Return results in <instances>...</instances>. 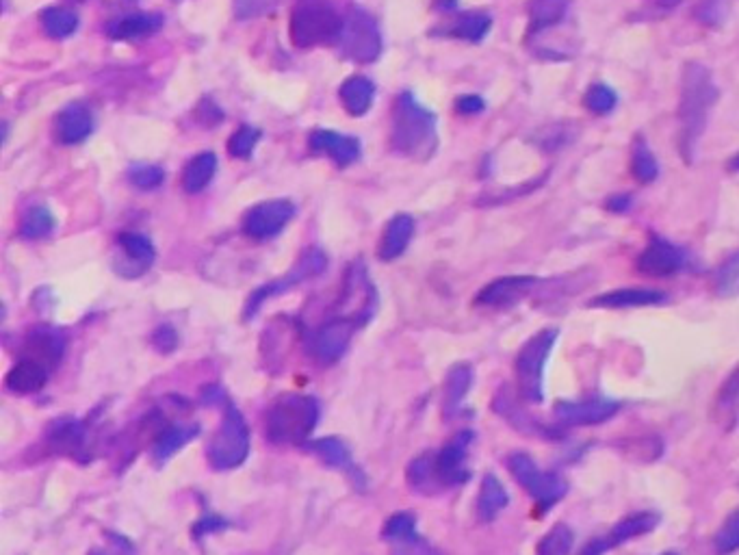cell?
Segmentation results:
<instances>
[{"label":"cell","instance_id":"obj_1","mask_svg":"<svg viewBox=\"0 0 739 555\" xmlns=\"http://www.w3.org/2000/svg\"><path fill=\"white\" fill-rule=\"evenodd\" d=\"M718 100V87L711 79V72L703 63H687L681 79L679 100V148L683 161L690 163L696 154V146L703 137L709 113Z\"/></svg>","mask_w":739,"mask_h":555},{"label":"cell","instance_id":"obj_2","mask_svg":"<svg viewBox=\"0 0 739 555\" xmlns=\"http://www.w3.org/2000/svg\"><path fill=\"white\" fill-rule=\"evenodd\" d=\"M391 148L410 159H430L436 144V115L421 107L410 92L395 100L391 113Z\"/></svg>","mask_w":739,"mask_h":555},{"label":"cell","instance_id":"obj_3","mask_svg":"<svg viewBox=\"0 0 739 555\" xmlns=\"http://www.w3.org/2000/svg\"><path fill=\"white\" fill-rule=\"evenodd\" d=\"M315 397L284 393L265 412V434L274 445H304L319 423Z\"/></svg>","mask_w":739,"mask_h":555},{"label":"cell","instance_id":"obj_4","mask_svg":"<svg viewBox=\"0 0 739 555\" xmlns=\"http://www.w3.org/2000/svg\"><path fill=\"white\" fill-rule=\"evenodd\" d=\"M345 27V16L326 0H300L291 14V40L297 48L336 44Z\"/></svg>","mask_w":739,"mask_h":555},{"label":"cell","instance_id":"obj_5","mask_svg":"<svg viewBox=\"0 0 739 555\" xmlns=\"http://www.w3.org/2000/svg\"><path fill=\"white\" fill-rule=\"evenodd\" d=\"M250 454V428L239 408L226 399L224 417L209 445V462L217 471L237 469Z\"/></svg>","mask_w":739,"mask_h":555},{"label":"cell","instance_id":"obj_6","mask_svg":"<svg viewBox=\"0 0 739 555\" xmlns=\"http://www.w3.org/2000/svg\"><path fill=\"white\" fill-rule=\"evenodd\" d=\"M560 337L557 328H544L534 334L516 356V380L523 399L531 404H540L544 399V365Z\"/></svg>","mask_w":739,"mask_h":555},{"label":"cell","instance_id":"obj_7","mask_svg":"<svg viewBox=\"0 0 739 555\" xmlns=\"http://www.w3.org/2000/svg\"><path fill=\"white\" fill-rule=\"evenodd\" d=\"M341 55L349 61L371 63L382 53V35L378 22L371 18L365 9H352L345 16V27L339 37Z\"/></svg>","mask_w":739,"mask_h":555},{"label":"cell","instance_id":"obj_8","mask_svg":"<svg viewBox=\"0 0 739 555\" xmlns=\"http://www.w3.org/2000/svg\"><path fill=\"white\" fill-rule=\"evenodd\" d=\"M508 464L514 480L523 486L525 493L540 501L542 506H553L555 501H560L566 495V482L562 477L555 473L540 471L536 460L523 454V451L512 454Z\"/></svg>","mask_w":739,"mask_h":555},{"label":"cell","instance_id":"obj_9","mask_svg":"<svg viewBox=\"0 0 739 555\" xmlns=\"http://www.w3.org/2000/svg\"><path fill=\"white\" fill-rule=\"evenodd\" d=\"M362 326H365V321L356 317L336 315L310 334V352H313L321 365H332L347 352L354 334Z\"/></svg>","mask_w":739,"mask_h":555},{"label":"cell","instance_id":"obj_10","mask_svg":"<svg viewBox=\"0 0 739 555\" xmlns=\"http://www.w3.org/2000/svg\"><path fill=\"white\" fill-rule=\"evenodd\" d=\"M326 265H328V258H326V254H323L321 250H317V248L306 250L300 256V261H297V265L289 271V274H284L282 278H278L274 282H269V285H265L261 289H256L252 293V298H250L248 306H245V317L252 319L256 315L258 308H261L267 300L276 298V295H280L284 291H289L291 287L300 285V282H304L308 278L319 276L321 271L326 269Z\"/></svg>","mask_w":739,"mask_h":555},{"label":"cell","instance_id":"obj_11","mask_svg":"<svg viewBox=\"0 0 739 555\" xmlns=\"http://www.w3.org/2000/svg\"><path fill=\"white\" fill-rule=\"evenodd\" d=\"M471 443L473 432H460L438 454H434V473L438 488L462 486L469 480L471 473L466 469V458H469Z\"/></svg>","mask_w":739,"mask_h":555},{"label":"cell","instance_id":"obj_12","mask_svg":"<svg viewBox=\"0 0 739 555\" xmlns=\"http://www.w3.org/2000/svg\"><path fill=\"white\" fill-rule=\"evenodd\" d=\"M295 215V206L289 200H267L252 206L243 217V232L250 239L263 241L276 237Z\"/></svg>","mask_w":739,"mask_h":555},{"label":"cell","instance_id":"obj_13","mask_svg":"<svg viewBox=\"0 0 739 555\" xmlns=\"http://www.w3.org/2000/svg\"><path fill=\"white\" fill-rule=\"evenodd\" d=\"M157 258V250L148 237L139 235V232H124L118 239V252L113 256V269L115 274L135 280L144 276L146 271L154 265Z\"/></svg>","mask_w":739,"mask_h":555},{"label":"cell","instance_id":"obj_14","mask_svg":"<svg viewBox=\"0 0 739 555\" xmlns=\"http://www.w3.org/2000/svg\"><path fill=\"white\" fill-rule=\"evenodd\" d=\"M620 404L607 397H590L581 402H557L553 406V415L566 428H579V425H596L612 419L618 412Z\"/></svg>","mask_w":739,"mask_h":555},{"label":"cell","instance_id":"obj_15","mask_svg":"<svg viewBox=\"0 0 739 555\" xmlns=\"http://www.w3.org/2000/svg\"><path fill=\"white\" fill-rule=\"evenodd\" d=\"M657 523H659V519H657V514H653V512L631 514V516H627V519L618 521V525L609 534L590 540L588 545L583 547L581 555H603L605 551L622 545V542L633 540V538H638L642 534H648L651 529L657 527Z\"/></svg>","mask_w":739,"mask_h":555},{"label":"cell","instance_id":"obj_16","mask_svg":"<svg viewBox=\"0 0 739 555\" xmlns=\"http://www.w3.org/2000/svg\"><path fill=\"white\" fill-rule=\"evenodd\" d=\"M683 265H685L683 252L677 248V245H672L670 241L661 239V237H653L651 241H648L644 252L638 258V269L644 276H653V278L674 276L677 271L683 269Z\"/></svg>","mask_w":739,"mask_h":555},{"label":"cell","instance_id":"obj_17","mask_svg":"<svg viewBox=\"0 0 739 555\" xmlns=\"http://www.w3.org/2000/svg\"><path fill=\"white\" fill-rule=\"evenodd\" d=\"M536 285L538 278L534 276H505L479 291L475 302L486 308H510L525 300V295H529Z\"/></svg>","mask_w":739,"mask_h":555},{"label":"cell","instance_id":"obj_18","mask_svg":"<svg viewBox=\"0 0 739 555\" xmlns=\"http://www.w3.org/2000/svg\"><path fill=\"white\" fill-rule=\"evenodd\" d=\"M63 352H66V339H63V334L57 328L40 326L29 332V337L20 350V358H31L50 369H55L61 363Z\"/></svg>","mask_w":739,"mask_h":555},{"label":"cell","instance_id":"obj_19","mask_svg":"<svg viewBox=\"0 0 739 555\" xmlns=\"http://www.w3.org/2000/svg\"><path fill=\"white\" fill-rule=\"evenodd\" d=\"M92 131H94L92 111L81 105V102H72V105H68L57 115L55 135L61 144L66 146L81 144L83 139L92 135Z\"/></svg>","mask_w":739,"mask_h":555},{"label":"cell","instance_id":"obj_20","mask_svg":"<svg viewBox=\"0 0 739 555\" xmlns=\"http://www.w3.org/2000/svg\"><path fill=\"white\" fill-rule=\"evenodd\" d=\"M310 150L328 154L336 165L347 167L358 161L360 141L356 137H347L336 131H315L310 135Z\"/></svg>","mask_w":739,"mask_h":555},{"label":"cell","instance_id":"obj_21","mask_svg":"<svg viewBox=\"0 0 739 555\" xmlns=\"http://www.w3.org/2000/svg\"><path fill=\"white\" fill-rule=\"evenodd\" d=\"M53 369L31 358H18V363L7 373V389L16 395H31L44 389Z\"/></svg>","mask_w":739,"mask_h":555},{"label":"cell","instance_id":"obj_22","mask_svg":"<svg viewBox=\"0 0 739 555\" xmlns=\"http://www.w3.org/2000/svg\"><path fill=\"white\" fill-rule=\"evenodd\" d=\"M668 295L664 291L653 289H618L599 295V298L590 300L594 308H640V306H657L666 304Z\"/></svg>","mask_w":739,"mask_h":555},{"label":"cell","instance_id":"obj_23","mask_svg":"<svg viewBox=\"0 0 739 555\" xmlns=\"http://www.w3.org/2000/svg\"><path fill=\"white\" fill-rule=\"evenodd\" d=\"M163 27V18L159 14H128L120 16L107 24V33L113 40H141L157 33Z\"/></svg>","mask_w":739,"mask_h":555},{"label":"cell","instance_id":"obj_24","mask_svg":"<svg viewBox=\"0 0 739 555\" xmlns=\"http://www.w3.org/2000/svg\"><path fill=\"white\" fill-rule=\"evenodd\" d=\"M412 235H414V219L406 213L395 215L391 222L386 224L384 237L378 248V256L382 258V261H395L397 256L406 252Z\"/></svg>","mask_w":739,"mask_h":555},{"label":"cell","instance_id":"obj_25","mask_svg":"<svg viewBox=\"0 0 739 555\" xmlns=\"http://www.w3.org/2000/svg\"><path fill=\"white\" fill-rule=\"evenodd\" d=\"M568 0H529V29L527 35L534 37L540 31H547L564 22L568 14Z\"/></svg>","mask_w":739,"mask_h":555},{"label":"cell","instance_id":"obj_26","mask_svg":"<svg viewBox=\"0 0 739 555\" xmlns=\"http://www.w3.org/2000/svg\"><path fill=\"white\" fill-rule=\"evenodd\" d=\"M508 493H505L503 484L497 480L495 475H486L482 480V488H479L477 497V516L484 523L495 521L497 516L508 508Z\"/></svg>","mask_w":739,"mask_h":555},{"label":"cell","instance_id":"obj_27","mask_svg":"<svg viewBox=\"0 0 739 555\" xmlns=\"http://www.w3.org/2000/svg\"><path fill=\"white\" fill-rule=\"evenodd\" d=\"M473 384V369L471 365L460 363L453 365L447 373V382H445V399H443V408L445 415L453 417L458 412V408L462 406L466 393L471 391Z\"/></svg>","mask_w":739,"mask_h":555},{"label":"cell","instance_id":"obj_28","mask_svg":"<svg viewBox=\"0 0 739 555\" xmlns=\"http://www.w3.org/2000/svg\"><path fill=\"white\" fill-rule=\"evenodd\" d=\"M375 98V85L367 76H349L341 85V100L343 107L352 115H365Z\"/></svg>","mask_w":739,"mask_h":555},{"label":"cell","instance_id":"obj_29","mask_svg":"<svg viewBox=\"0 0 739 555\" xmlns=\"http://www.w3.org/2000/svg\"><path fill=\"white\" fill-rule=\"evenodd\" d=\"M217 172V157L213 152H200L193 157L183 172V189L187 193H200L211 185Z\"/></svg>","mask_w":739,"mask_h":555},{"label":"cell","instance_id":"obj_30","mask_svg":"<svg viewBox=\"0 0 739 555\" xmlns=\"http://www.w3.org/2000/svg\"><path fill=\"white\" fill-rule=\"evenodd\" d=\"M85 438H87L85 425L81 421H72V419L57 421L53 425V432H50V443H53V447L57 451H63V454H72V456L83 451Z\"/></svg>","mask_w":739,"mask_h":555},{"label":"cell","instance_id":"obj_31","mask_svg":"<svg viewBox=\"0 0 739 555\" xmlns=\"http://www.w3.org/2000/svg\"><path fill=\"white\" fill-rule=\"evenodd\" d=\"M306 449L313 451V454L326 462L328 467H336V469H343V471H354L356 469L354 462H352V454H349L347 445L343 441H339V438H334V436L317 438V441H313V443H306Z\"/></svg>","mask_w":739,"mask_h":555},{"label":"cell","instance_id":"obj_32","mask_svg":"<svg viewBox=\"0 0 739 555\" xmlns=\"http://www.w3.org/2000/svg\"><path fill=\"white\" fill-rule=\"evenodd\" d=\"M198 434V425H167V428L154 441V458L167 460L174 456L180 447H185Z\"/></svg>","mask_w":739,"mask_h":555},{"label":"cell","instance_id":"obj_33","mask_svg":"<svg viewBox=\"0 0 739 555\" xmlns=\"http://www.w3.org/2000/svg\"><path fill=\"white\" fill-rule=\"evenodd\" d=\"M55 226H57V219L46 209V206H31V209L24 211L20 219V235L29 241L46 239L48 235H53Z\"/></svg>","mask_w":739,"mask_h":555},{"label":"cell","instance_id":"obj_34","mask_svg":"<svg viewBox=\"0 0 739 555\" xmlns=\"http://www.w3.org/2000/svg\"><path fill=\"white\" fill-rule=\"evenodd\" d=\"M42 29L55 40H66L79 29V18H76L72 9L48 7L42 11Z\"/></svg>","mask_w":739,"mask_h":555},{"label":"cell","instance_id":"obj_35","mask_svg":"<svg viewBox=\"0 0 739 555\" xmlns=\"http://www.w3.org/2000/svg\"><path fill=\"white\" fill-rule=\"evenodd\" d=\"M490 27H492V20L486 14H462L456 18V22H453L449 29H445V33L460 37V40H466V42H482L488 35Z\"/></svg>","mask_w":739,"mask_h":555},{"label":"cell","instance_id":"obj_36","mask_svg":"<svg viewBox=\"0 0 739 555\" xmlns=\"http://www.w3.org/2000/svg\"><path fill=\"white\" fill-rule=\"evenodd\" d=\"M408 482L414 490L425 495H432L440 490L434 473V454H423L417 460H412L408 467Z\"/></svg>","mask_w":739,"mask_h":555},{"label":"cell","instance_id":"obj_37","mask_svg":"<svg viewBox=\"0 0 739 555\" xmlns=\"http://www.w3.org/2000/svg\"><path fill=\"white\" fill-rule=\"evenodd\" d=\"M382 538L386 542H391V545L399 547V545H406V542H412L421 538L417 534V525H414V516L408 514V512H399V514H393L391 519L386 521L384 529H382Z\"/></svg>","mask_w":739,"mask_h":555},{"label":"cell","instance_id":"obj_38","mask_svg":"<svg viewBox=\"0 0 739 555\" xmlns=\"http://www.w3.org/2000/svg\"><path fill=\"white\" fill-rule=\"evenodd\" d=\"M573 542L575 536L570 532V527L564 523H557L538 542L536 555H568L570 549H573Z\"/></svg>","mask_w":739,"mask_h":555},{"label":"cell","instance_id":"obj_39","mask_svg":"<svg viewBox=\"0 0 739 555\" xmlns=\"http://www.w3.org/2000/svg\"><path fill=\"white\" fill-rule=\"evenodd\" d=\"M631 170H633L635 180H638V183H642V185L653 183V180L659 174L657 159L653 157V152L648 150V146L644 144V139L635 141L633 159H631Z\"/></svg>","mask_w":739,"mask_h":555},{"label":"cell","instance_id":"obj_40","mask_svg":"<svg viewBox=\"0 0 739 555\" xmlns=\"http://www.w3.org/2000/svg\"><path fill=\"white\" fill-rule=\"evenodd\" d=\"M716 293L720 298H737L739 295V252L716 271Z\"/></svg>","mask_w":739,"mask_h":555},{"label":"cell","instance_id":"obj_41","mask_svg":"<svg viewBox=\"0 0 739 555\" xmlns=\"http://www.w3.org/2000/svg\"><path fill=\"white\" fill-rule=\"evenodd\" d=\"M261 139V131L254 126H241L237 133H232L230 141H228V152L235 159H250L252 152Z\"/></svg>","mask_w":739,"mask_h":555},{"label":"cell","instance_id":"obj_42","mask_svg":"<svg viewBox=\"0 0 739 555\" xmlns=\"http://www.w3.org/2000/svg\"><path fill=\"white\" fill-rule=\"evenodd\" d=\"M713 545H716V551L720 555H731L739 551V510L724 521L720 532L716 534V540H713Z\"/></svg>","mask_w":739,"mask_h":555},{"label":"cell","instance_id":"obj_43","mask_svg":"<svg viewBox=\"0 0 739 555\" xmlns=\"http://www.w3.org/2000/svg\"><path fill=\"white\" fill-rule=\"evenodd\" d=\"M583 102H586V107L592 111V113H599V115H605L612 111L616 107V94L609 89L607 85L599 83V85H592L588 92H586V98H583Z\"/></svg>","mask_w":739,"mask_h":555},{"label":"cell","instance_id":"obj_44","mask_svg":"<svg viewBox=\"0 0 739 555\" xmlns=\"http://www.w3.org/2000/svg\"><path fill=\"white\" fill-rule=\"evenodd\" d=\"M163 170L157 165H139L128 172V180L139 189H157L163 183Z\"/></svg>","mask_w":739,"mask_h":555},{"label":"cell","instance_id":"obj_45","mask_svg":"<svg viewBox=\"0 0 739 555\" xmlns=\"http://www.w3.org/2000/svg\"><path fill=\"white\" fill-rule=\"evenodd\" d=\"M280 0H232L235 7V16L241 20H250L267 14L274 7H278Z\"/></svg>","mask_w":739,"mask_h":555},{"label":"cell","instance_id":"obj_46","mask_svg":"<svg viewBox=\"0 0 739 555\" xmlns=\"http://www.w3.org/2000/svg\"><path fill=\"white\" fill-rule=\"evenodd\" d=\"M718 397H720V404H733L735 399L739 397V367L731 373L729 380L724 382Z\"/></svg>","mask_w":739,"mask_h":555},{"label":"cell","instance_id":"obj_47","mask_svg":"<svg viewBox=\"0 0 739 555\" xmlns=\"http://www.w3.org/2000/svg\"><path fill=\"white\" fill-rule=\"evenodd\" d=\"M89 555H133V549L124 538L115 536V538H111L109 549H94Z\"/></svg>","mask_w":739,"mask_h":555},{"label":"cell","instance_id":"obj_48","mask_svg":"<svg viewBox=\"0 0 739 555\" xmlns=\"http://www.w3.org/2000/svg\"><path fill=\"white\" fill-rule=\"evenodd\" d=\"M154 343H157L161 347V350L172 352L174 347H176V332H174V328H170V326L159 328L157 332H154Z\"/></svg>","mask_w":739,"mask_h":555},{"label":"cell","instance_id":"obj_49","mask_svg":"<svg viewBox=\"0 0 739 555\" xmlns=\"http://www.w3.org/2000/svg\"><path fill=\"white\" fill-rule=\"evenodd\" d=\"M456 109L464 115H473V113L484 111V100L477 98V96H462L456 102Z\"/></svg>","mask_w":739,"mask_h":555},{"label":"cell","instance_id":"obj_50","mask_svg":"<svg viewBox=\"0 0 739 555\" xmlns=\"http://www.w3.org/2000/svg\"><path fill=\"white\" fill-rule=\"evenodd\" d=\"M631 204V198L629 196H616L607 202V209L609 211H627Z\"/></svg>","mask_w":739,"mask_h":555},{"label":"cell","instance_id":"obj_51","mask_svg":"<svg viewBox=\"0 0 739 555\" xmlns=\"http://www.w3.org/2000/svg\"><path fill=\"white\" fill-rule=\"evenodd\" d=\"M679 3H681V0H657V5L661 9H672V7H677Z\"/></svg>","mask_w":739,"mask_h":555},{"label":"cell","instance_id":"obj_52","mask_svg":"<svg viewBox=\"0 0 739 555\" xmlns=\"http://www.w3.org/2000/svg\"><path fill=\"white\" fill-rule=\"evenodd\" d=\"M729 170L739 172V154H735V157L729 161Z\"/></svg>","mask_w":739,"mask_h":555},{"label":"cell","instance_id":"obj_53","mask_svg":"<svg viewBox=\"0 0 739 555\" xmlns=\"http://www.w3.org/2000/svg\"><path fill=\"white\" fill-rule=\"evenodd\" d=\"M664 555H677V553H664Z\"/></svg>","mask_w":739,"mask_h":555},{"label":"cell","instance_id":"obj_54","mask_svg":"<svg viewBox=\"0 0 739 555\" xmlns=\"http://www.w3.org/2000/svg\"><path fill=\"white\" fill-rule=\"evenodd\" d=\"M76 3H81V0H76Z\"/></svg>","mask_w":739,"mask_h":555}]
</instances>
